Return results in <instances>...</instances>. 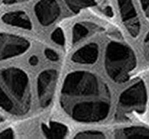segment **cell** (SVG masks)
<instances>
[{"label":"cell","mask_w":149,"mask_h":139,"mask_svg":"<svg viewBox=\"0 0 149 139\" xmlns=\"http://www.w3.org/2000/svg\"><path fill=\"white\" fill-rule=\"evenodd\" d=\"M61 106L76 122H99L110 113L111 92L97 74L87 71L72 72L63 82Z\"/></svg>","instance_id":"obj_1"},{"label":"cell","mask_w":149,"mask_h":139,"mask_svg":"<svg viewBox=\"0 0 149 139\" xmlns=\"http://www.w3.org/2000/svg\"><path fill=\"white\" fill-rule=\"evenodd\" d=\"M27 73L19 68L0 70V108L14 116L25 115L31 108Z\"/></svg>","instance_id":"obj_2"},{"label":"cell","mask_w":149,"mask_h":139,"mask_svg":"<svg viewBox=\"0 0 149 139\" xmlns=\"http://www.w3.org/2000/svg\"><path fill=\"white\" fill-rule=\"evenodd\" d=\"M136 66V55L129 45L119 41L109 42L104 54V67L112 80L118 83L127 82Z\"/></svg>","instance_id":"obj_3"},{"label":"cell","mask_w":149,"mask_h":139,"mask_svg":"<svg viewBox=\"0 0 149 139\" xmlns=\"http://www.w3.org/2000/svg\"><path fill=\"white\" fill-rule=\"evenodd\" d=\"M148 102L146 85L141 79L136 80L121 93L116 106V118L126 120L133 114H143Z\"/></svg>","instance_id":"obj_4"},{"label":"cell","mask_w":149,"mask_h":139,"mask_svg":"<svg viewBox=\"0 0 149 139\" xmlns=\"http://www.w3.org/2000/svg\"><path fill=\"white\" fill-rule=\"evenodd\" d=\"M30 42L24 37L0 34V60L8 59L22 55L30 47Z\"/></svg>","instance_id":"obj_5"},{"label":"cell","mask_w":149,"mask_h":139,"mask_svg":"<svg viewBox=\"0 0 149 139\" xmlns=\"http://www.w3.org/2000/svg\"><path fill=\"white\" fill-rule=\"evenodd\" d=\"M57 79L58 72L55 70H46L39 74L37 79V95L42 108H46L51 103Z\"/></svg>","instance_id":"obj_6"},{"label":"cell","mask_w":149,"mask_h":139,"mask_svg":"<svg viewBox=\"0 0 149 139\" xmlns=\"http://www.w3.org/2000/svg\"><path fill=\"white\" fill-rule=\"evenodd\" d=\"M118 5L126 29L133 38H137L141 32V21L132 0H118Z\"/></svg>","instance_id":"obj_7"},{"label":"cell","mask_w":149,"mask_h":139,"mask_svg":"<svg viewBox=\"0 0 149 139\" xmlns=\"http://www.w3.org/2000/svg\"><path fill=\"white\" fill-rule=\"evenodd\" d=\"M35 13L40 24L48 26L57 20L61 10L56 0H39L35 7Z\"/></svg>","instance_id":"obj_8"},{"label":"cell","mask_w":149,"mask_h":139,"mask_svg":"<svg viewBox=\"0 0 149 139\" xmlns=\"http://www.w3.org/2000/svg\"><path fill=\"white\" fill-rule=\"evenodd\" d=\"M99 57V46L95 43H91L82 46L74 53L72 60L79 64H93Z\"/></svg>","instance_id":"obj_9"},{"label":"cell","mask_w":149,"mask_h":139,"mask_svg":"<svg viewBox=\"0 0 149 139\" xmlns=\"http://www.w3.org/2000/svg\"><path fill=\"white\" fill-rule=\"evenodd\" d=\"M114 134L120 139H149V128L135 125L116 130Z\"/></svg>","instance_id":"obj_10"},{"label":"cell","mask_w":149,"mask_h":139,"mask_svg":"<svg viewBox=\"0 0 149 139\" xmlns=\"http://www.w3.org/2000/svg\"><path fill=\"white\" fill-rule=\"evenodd\" d=\"M2 21L8 25L20 27L22 29L31 30L32 22L28 15L23 11H11L4 14Z\"/></svg>","instance_id":"obj_11"},{"label":"cell","mask_w":149,"mask_h":139,"mask_svg":"<svg viewBox=\"0 0 149 139\" xmlns=\"http://www.w3.org/2000/svg\"><path fill=\"white\" fill-rule=\"evenodd\" d=\"M41 129L42 132H43V134L47 138H64L68 133L67 127L65 125L57 122H54V120H50L48 124H42Z\"/></svg>","instance_id":"obj_12"},{"label":"cell","mask_w":149,"mask_h":139,"mask_svg":"<svg viewBox=\"0 0 149 139\" xmlns=\"http://www.w3.org/2000/svg\"><path fill=\"white\" fill-rule=\"evenodd\" d=\"M91 32V28L85 23H77L73 28V42L74 44L86 38Z\"/></svg>","instance_id":"obj_13"},{"label":"cell","mask_w":149,"mask_h":139,"mask_svg":"<svg viewBox=\"0 0 149 139\" xmlns=\"http://www.w3.org/2000/svg\"><path fill=\"white\" fill-rule=\"evenodd\" d=\"M96 0H64L68 8L74 13H77L82 9L92 6Z\"/></svg>","instance_id":"obj_14"},{"label":"cell","mask_w":149,"mask_h":139,"mask_svg":"<svg viewBox=\"0 0 149 139\" xmlns=\"http://www.w3.org/2000/svg\"><path fill=\"white\" fill-rule=\"evenodd\" d=\"M74 138L77 139H100L105 138V134L100 131H95V130H88V131H83L76 134Z\"/></svg>","instance_id":"obj_15"},{"label":"cell","mask_w":149,"mask_h":139,"mask_svg":"<svg viewBox=\"0 0 149 139\" xmlns=\"http://www.w3.org/2000/svg\"><path fill=\"white\" fill-rule=\"evenodd\" d=\"M51 39L53 42H55L56 44H58L60 45H63L64 44V35H63V32L62 29H56L52 34H51Z\"/></svg>","instance_id":"obj_16"},{"label":"cell","mask_w":149,"mask_h":139,"mask_svg":"<svg viewBox=\"0 0 149 139\" xmlns=\"http://www.w3.org/2000/svg\"><path fill=\"white\" fill-rule=\"evenodd\" d=\"M3 122L4 120L0 116V138H13L14 137V133L10 128H6L3 127Z\"/></svg>","instance_id":"obj_17"},{"label":"cell","mask_w":149,"mask_h":139,"mask_svg":"<svg viewBox=\"0 0 149 139\" xmlns=\"http://www.w3.org/2000/svg\"><path fill=\"white\" fill-rule=\"evenodd\" d=\"M45 55H46V57L48 58L49 60H52V61H57V60L59 59L58 54L56 53L54 50H52V49L47 48L45 50Z\"/></svg>","instance_id":"obj_18"},{"label":"cell","mask_w":149,"mask_h":139,"mask_svg":"<svg viewBox=\"0 0 149 139\" xmlns=\"http://www.w3.org/2000/svg\"><path fill=\"white\" fill-rule=\"evenodd\" d=\"M144 15L149 20V0H139Z\"/></svg>","instance_id":"obj_19"},{"label":"cell","mask_w":149,"mask_h":139,"mask_svg":"<svg viewBox=\"0 0 149 139\" xmlns=\"http://www.w3.org/2000/svg\"><path fill=\"white\" fill-rule=\"evenodd\" d=\"M143 49L146 58L149 60V32H146V34L143 38Z\"/></svg>","instance_id":"obj_20"},{"label":"cell","mask_w":149,"mask_h":139,"mask_svg":"<svg viewBox=\"0 0 149 139\" xmlns=\"http://www.w3.org/2000/svg\"><path fill=\"white\" fill-rule=\"evenodd\" d=\"M104 13L107 17H113L114 16V12H113V9L110 6H105L104 8Z\"/></svg>","instance_id":"obj_21"},{"label":"cell","mask_w":149,"mask_h":139,"mask_svg":"<svg viewBox=\"0 0 149 139\" xmlns=\"http://www.w3.org/2000/svg\"><path fill=\"white\" fill-rule=\"evenodd\" d=\"M29 63L31 65H33V66H35V65L38 63V58H37L36 56H32V57L29 58Z\"/></svg>","instance_id":"obj_22"},{"label":"cell","mask_w":149,"mask_h":139,"mask_svg":"<svg viewBox=\"0 0 149 139\" xmlns=\"http://www.w3.org/2000/svg\"><path fill=\"white\" fill-rule=\"evenodd\" d=\"M15 2L16 0H4V4H13Z\"/></svg>","instance_id":"obj_23"}]
</instances>
